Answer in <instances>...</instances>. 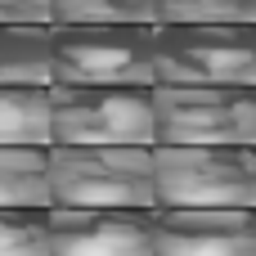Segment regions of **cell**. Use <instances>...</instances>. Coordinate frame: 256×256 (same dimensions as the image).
<instances>
[{"instance_id":"1","label":"cell","mask_w":256,"mask_h":256,"mask_svg":"<svg viewBox=\"0 0 256 256\" xmlns=\"http://www.w3.org/2000/svg\"><path fill=\"white\" fill-rule=\"evenodd\" d=\"M50 207L153 212V148L144 144H50Z\"/></svg>"},{"instance_id":"2","label":"cell","mask_w":256,"mask_h":256,"mask_svg":"<svg viewBox=\"0 0 256 256\" xmlns=\"http://www.w3.org/2000/svg\"><path fill=\"white\" fill-rule=\"evenodd\" d=\"M50 86H153V22H50Z\"/></svg>"},{"instance_id":"3","label":"cell","mask_w":256,"mask_h":256,"mask_svg":"<svg viewBox=\"0 0 256 256\" xmlns=\"http://www.w3.org/2000/svg\"><path fill=\"white\" fill-rule=\"evenodd\" d=\"M153 86H256V22H153Z\"/></svg>"},{"instance_id":"4","label":"cell","mask_w":256,"mask_h":256,"mask_svg":"<svg viewBox=\"0 0 256 256\" xmlns=\"http://www.w3.org/2000/svg\"><path fill=\"white\" fill-rule=\"evenodd\" d=\"M153 207H256L252 144H153Z\"/></svg>"},{"instance_id":"5","label":"cell","mask_w":256,"mask_h":256,"mask_svg":"<svg viewBox=\"0 0 256 256\" xmlns=\"http://www.w3.org/2000/svg\"><path fill=\"white\" fill-rule=\"evenodd\" d=\"M153 144H256V86H148Z\"/></svg>"},{"instance_id":"6","label":"cell","mask_w":256,"mask_h":256,"mask_svg":"<svg viewBox=\"0 0 256 256\" xmlns=\"http://www.w3.org/2000/svg\"><path fill=\"white\" fill-rule=\"evenodd\" d=\"M50 144L153 148L148 86H50Z\"/></svg>"},{"instance_id":"7","label":"cell","mask_w":256,"mask_h":256,"mask_svg":"<svg viewBox=\"0 0 256 256\" xmlns=\"http://www.w3.org/2000/svg\"><path fill=\"white\" fill-rule=\"evenodd\" d=\"M153 256H256V207H153Z\"/></svg>"},{"instance_id":"8","label":"cell","mask_w":256,"mask_h":256,"mask_svg":"<svg viewBox=\"0 0 256 256\" xmlns=\"http://www.w3.org/2000/svg\"><path fill=\"white\" fill-rule=\"evenodd\" d=\"M50 256H153V212L50 207Z\"/></svg>"},{"instance_id":"9","label":"cell","mask_w":256,"mask_h":256,"mask_svg":"<svg viewBox=\"0 0 256 256\" xmlns=\"http://www.w3.org/2000/svg\"><path fill=\"white\" fill-rule=\"evenodd\" d=\"M0 207L50 212V148L0 144Z\"/></svg>"},{"instance_id":"10","label":"cell","mask_w":256,"mask_h":256,"mask_svg":"<svg viewBox=\"0 0 256 256\" xmlns=\"http://www.w3.org/2000/svg\"><path fill=\"white\" fill-rule=\"evenodd\" d=\"M0 86H50V22H0Z\"/></svg>"},{"instance_id":"11","label":"cell","mask_w":256,"mask_h":256,"mask_svg":"<svg viewBox=\"0 0 256 256\" xmlns=\"http://www.w3.org/2000/svg\"><path fill=\"white\" fill-rule=\"evenodd\" d=\"M0 144L50 148V86H0Z\"/></svg>"},{"instance_id":"12","label":"cell","mask_w":256,"mask_h":256,"mask_svg":"<svg viewBox=\"0 0 256 256\" xmlns=\"http://www.w3.org/2000/svg\"><path fill=\"white\" fill-rule=\"evenodd\" d=\"M0 256H50V212L0 207Z\"/></svg>"},{"instance_id":"13","label":"cell","mask_w":256,"mask_h":256,"mask_svg":"<svg viewBox=\"0 0 256 256\" xmlns=\"http://www.w3.org/2000/svg\"><path fill=\"white\" fill-rule=\"evenodd\" d=\"M50 22H153V0H50Z\"/></svg>"},{"instance_id":"14","label":"cell","mask_w":256,"mask_h":256,"mask_svg":"<svg viewBox=\"0 0 256 256\" xmlns=\"http://www.w3.org/2000/svg\"><path fill=\"white\" fill-rule=\"evenodd\" d=\"M153 22H256V0H153Z\"/></svg>"},{"instance_id":"15","label":"cell","mask_w":256,"mask_h":256,"mask_svg":"<svg viewBox=\"0 0 256 256\" xmlns=\"http://www.w3.org/2000/svg\"><path fill=\"white\" fill-rule=\"evenodd\" d=\"M0 22H50V0H0Z\"/></svg>"}]
</instances>
